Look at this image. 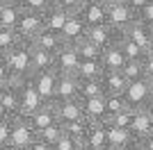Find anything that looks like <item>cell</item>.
<instances>
[{
    "mask_svg": "<svg viewBox=\"0 0 153 150\" xmlns=\"http://www.w3.org/2000/svg\"><path fill=\"white\" fill-rule=\"evenodd\" d=\"M44 105H46V100L41 98V93L37 91L32 77L21 82V116H27V118H30L32 114H37Z\"/></svg>",
    "mask_w": 153,
    "mask_h": 150,
    "instance_id": "obj_5",
    "label": "cell"
},
{
    "mask_svg": "<svg viewBox=\"0 0 153 150\" xmlns=\"http://www.w3.org/2000/svg\"><path fill=\"white\" fill-rule=\"evenodd\" d=\"M5 2H21V0H5Z\"/></svg>",
    "mask_w": 153,
    "mask_h": 150,
    "instance_id": "obj_49",
    "label": "cell"
},
{
    "mask_svg": "<svg viewBox=\"0 0 153 150\" xmlns=\"http://www.w3.org/2000/svg\"><path fill=\"white\" fill-rule=\"evenodd\" d=\"M153 125V107H144V109H135V118L130 125V132H133L135 141H142V139L149 137V130Z\"/></svg>",
    "mask_w": 153,
    "mask_h": 150,
    "instance_id": "obj_14",
    "label": "cell"
},
{
    "mask_svg": "<svg viewBox=\"0 0 153 150\" xmlns=\"http://www.w3.org/2000/svg\"><path fill=\"white\" fill-rule=\"evenodd\" d=\"M85 2H87V0H55V5L66 9L69 14H78L85 7Z\"/></svg>",
    "mask_w": 153,
    "mask_h": 150,
    "instance_id": "obj_40",
    "label": "cell"
},
{
    "mask_svg": "<svg viewBox=\"0 0 153 150\" xmlns=\"http://www.w3.org/2000/svg\"><path fill=\"white\" fill-rule=\"evenodd\" d=\"M62 125H64V130L69 132V134H73L76 139H80V141H82L85 134H87V130H89V125H91V121L87 118V116H80V118L69 121V123H62Z\"/></svg>",
    "mask_w": 153,
    "mask_h": 150,
    "instance_id": "obj_29",
    "label": "cell"
},
{
    "mask_svg": "<svg viewBox=\"0 0 153 150\" xmlns=\"http://www.w3.org/2000/svg\"><path fill=\"white\" fill-rule=\"evenodd\" d=\"M27 150H55V146L46 143L44 139H39V137H37V139H34V143H32V146H30Z\"/></svg>",
    "mask_w": 153,
    "mask_h": 150,
    "instance_id": "obj_43",
    "label": "cell"
},
{
    "mask_svg": "<svg viewBox=\"0 0 153 150\" xmlns=\"http://www.w3.org/2000/svg\"><path fill=\"white\" fill-rule=\"evenodd\" d=\"M30 121H32V125H34L37 132H44V130H48L51 125H57L59 123V114H57L55 102H46L37 114L30 116Z\"/></svg>",
    "mask_w": 153,
    "mask_h": 150,
    "instance_id": "obj_15",
    "label": "cell"
},
{
    "mask_svg": "<svg viewBox=\"0 0 153 150\" xmlns=\"http://www.w3.org/2000/svg\"><path fill=\"white\" fill-rule=\"evenodd\" d=\"M123 96H126V102L130 109L151 107V80L149 77H140V80L128 82V89Z\"/></svg>",
    "mask_w": 153,
    "mask_h": 150,
    "instance_id": "obj_3",
    "label": "cell"
},
{
    "mask_svg": "<svg viewBox=\"0 0 153 150\" xmlns=\"http://www.w3.org/2000/svg\"><path fill=\"white\" fill-rule=\"evenodd\" d=\"M151 107H153V80H151Z\"/></svg>",
    "mask_w": 153,
    "mask_h": 150,
    "instance_id": "obj_48",
    "label": "cell"
},
{
    "mask_svg": "<svg viewBox=\"0 0 153 150\" xmlns=\"http://www.w3.org/2000/svg\"><path fill=\"white\" fill-rule=\"evenodd\" d=\"M55 107H57V114H59V123H69V121H76V118H80V116H85L82 100L80 98L55 100Z\"/></svg>",
    "mask_w": 153,
    "mask_h": 150,
    "instance_id": "obj_20",
    "label": "cell"
},
{
    "mask_svg": "<svg viewBox=\"0 0 153 150\" xmlns=\"http://www.w3.org/2000/svg\"><path fill=\"white\" fill-rule=\"evenodd\" d=\"M80 62H82V57H80L78 48H76L73 43H66V46L57 52V59H55V71H57L59 75H76Z\"/></svg>",
    "mask_w": 153,
    "mask_h": 150,
    "instance_id": "obj_10",
    "label": "cell"
},
{
    "mask_svg": "<svg viewBox=\"0 0 153 150\" xmlns=\"http://www.w3.org/2000/svg\"><path fill=\"white\" fill-rule=\"evenodd\" d=\"M71 14L66 12V9H62V7H57L55 2H53V7L48 9V12H44V23H46V30H53V32H59L62 34L64 25H66V21H69Z\"/></svg>",
    "mask_w": 153,
    "mask_h": 150,
    "instance_id": "obj_23",
    "label": "cell"
},
{
    "mask_svg": "<svg viewBox=\"0 0 153 150\" xmlns=\"http://www.w3.org/2000/svg\"><path fill=\"white\" fill-rule=\"evenodd\" d=\"M21 43L19 34H16V30H12V27H0V55L2 52H9L12 48H16V46Z\"/></svg>",
    "mask_w": 153,
    "mask_h": 150,
    "instance_id": "obj_31",
    "label": "cell"
},
{
    "mask_svg": "<svg viewBox=\"0 0 153 150\" xmlns=\"http://www.w3.org/2000/svg\"><path fill=\"white\" fill-rule=\"evenodd\" d=\"M140 148L142 150H153V137H146L140 141Z\"/></svg>",
    "mask_w": 153,
    "mask_h": 150,
    "instance_id": "obj_45",
    "label": "cell"
},
{
    "mask_svg": "<svg viewBox=\"0 0 153 150\" xmlns=\"http://www.w3.org/2000/svg\"><path fill=\"white\" fill-rule=\"evenodd\" d=\"M101 62L105 66V71H123V66L128 64V57L123 55V50H121V41L103 50Z\"/></svg>",
    "mask_w": 153,
    "mask_h": 150,
    "instance_id": "obj_19",
    "label": "cell"
},
{
    "mask_svg": "<svg viewBox=\"0 0 153 150\" xmlns=\"http://www.w3.org/2000/svg\"><path fill=\"white\" fill-rule=\"evenodd\" d=\"M82 146L94 150H110V137H108V121L105 123H91L87 134L82 139Z\"/></svg>",
    "mask_w": 153,
    "mask_h": 150,
    "instance_id": "obj_12",
    "label": "cell"
},
{
    "mask_svg": "<svg viewBox=\"0 0 153 150\" xmlns=\"http://www.w3.org/2000/svg\"><path fill=\"white\" fill-rule=\"evenodd\" d=\"M121 73L126 75L130 82L140 80V77H146V73H144V62H142V59H128V64L123 66Z\"/></svg>",
    "mask_w": 153,
    "mask_h": 150,
    "instance_id": "obj_33",
    "label": "cell"
},
{
    "mask_svg": "<svg viewBox=\"0 0 153 150\" xmlns=\"http://www.w3.org/2000/svg\"><path fill=\"white\" fill-rule=\"evenodd\" d=\"M133 118H135V109H130V107H128V109L119 112L117 116H112L108 123L117 125V127H130V125H133Z\"/></svg>",
    "mask_w": 153,
    "mask_h": 150,
    "instance_id": "obj_38",
    "label": "cell"
},
{
    "mask_svg": "<svg viewBox=\"0 0 153 150\" xmlns=\"http://www.w3.org/2000/svg\"><path fill=\"white\" fill-rule=\"evenodd\" d=\"M53 2H55V0H21V7L27 9V12L44 14V12H48V9L53 7Z\"/></svg>",
    "mask_w": 153,
    "mask_h": 150,
    "instance_id": "obj_37",
    "label": "cell"
},
{
    "mask_svg": "<svg viewBox=\"0 0 153 150\" xmlns=\"http://www.w3.org/2000/svg\"><path fill=\"white\" fill-rule=\"evenodd\" d=\"M21 114V82L0 84V116H19Z\"/></svg>",
    "mask_w": 153,
    "mask_h": 150,
    "instance_id": "obj_4",
    "label": "cell"
},
{
    "mask_svg": "<svg viewBox=\"0 0 153 150\" xmlns=\"http://www.w3.org/2000/svg\"><path fill=\"white\" fill-rule=\"evenodd\" d=\"M142 62H144V73H146V77H149V80H153V50L144 55Z\"/></svg>",
    "mask_w": 153,
    "mask_h": 150,
    "instance_id": "obj_42",
    "label": "cell"
},
{
    "mask_svg": "<svg viewBox=\"0 0 153 150\" xmlns=\"http://www.w3.org/2000/svg\"><path fill=\"white\" fill-rule=\"evenodd\" d=\"M98 96H105V87H103V80H80V100L87 98H98Z\"/></svg>",
    "mask_w": 153,
    "mask_h": 150,
    "instance_id": "obj_28",
    "label": "cell"
},
{
    "mask_svg": "<svg viewBox=\"0 0 153 150\" xmlns=\"http://www.w3.org/2000/svg\"><path fill=\"white\" fill-rule=\"evenodd\" d=\"M41 30H46L44 14L23 9V16H21L19 25H16V34H19L21 41H34V37H37Z\"/></svg>",
    "mask_w": 153,
    "mask_h": 150,
    "instance_id": "obj_6",
    "label": "cell"
},
{
    "mask_svg": "<svg viewBox=\"0 0 153 150\" xmlns=\"http://www.w3.org/2000/svg\"><path fill=\"white\" fill-rule=\"evenodd\" d=\"M0 150H9V148H0Z\"/></svg>",
    "mask_w": 153,
    "mask_h": 150,
    "instance_id": "obj_51",
    "label": "cell"
},
{
    "mask_svg": "<svg viewBox=\"0 0 153 150\" xmlns=\"http://www.w3.org/2000/svg\"><path fill=\"white\" fill-rule=\"evenodd\" d=\"M12 118H14V116H0V148H9V134H12Z\"/></svg>",
    "mask_w": 153,
    "mask_h": 150,
    "instance_id": "obj_39",
    "label": "cell"
},
{
    "mask_svg": "<svg viewBox=\"0 0 153 150\" xmlns=\"http://www.w3.org/2000/svg\"><path fill=\"white\" fill-rule=\"evenodd\" d=\"M126 2H128L130 7H133V9H135L137 14H140V9H144V7H146L149 2H153V0H126Z\"/></svg>",
    "mask_w": 153,
    "mask_h": 150,
    "instance_id": "obj_44",
    "label": "cell"
},
{
    "mask_svg": "<svg viewBox=\"0 0 153 150\" xmlns=\"http://www.w3.org/2000/svg\"><path fill=\"white\" fill-rule=\"evenodd\" d=\"M123 37L133 39L144 52H151V50H153V27H151V25H146L144 21H140V18L123 32Z\"/></svg>",
    "mask_w": 153,
    "mask_h": 150,
    "instance_id": "obj_11",
    "label": "cell"
},
{
    "mask_svg": "<svg viewBox=\"0 0 153 150\" xmlns=\"http://www.w3.org/2000/svg\"><path fill=\"white\" fill-rule=\"evenodd\" d=\"M73 98H80V80L76 75H59L55 100H73Z\"/></svg>",
    "mask_w": 153,
    "mask_h": 150,
    "instance_id": "obj_24",
    "label": "cell"
},
{
    "mask_svg": "<svg viewBox=\"0 0 153 150\" xmlns=\"http://www.w3.org/2000/svg\"><path fill=\"white\" fill-rule=\"evenodd\" d=\"M87 39H89L91 43H96L101 50H105V48H110V46L119 43L123 39V34L119 30H114L112 25H108V23H98V25H89Z\"/></svg>",
    "mask_w": 153,
    "mask_h": 150,
    "instance_id": "obj_7",
    "label": "cell"
},
{
    "mask_svg": "<svg viewBox=\"0 0 153 150\" xmlns=\"http://www.w3.org/2000/svg\"><path fill=\"white\" fill-rule=\"evenodd\" d=\"M32 43L37 46V48H44L48 50V52H53V55H57L59 50L66 46V41H64V37L59 34V32H53V30H41L34 37V41Z\"/></svg>",
    "mask_w": 153,
    "mask_h": 150,
    "instance_id": "obj_17",
    "label": "cell"
},
{
    "mask_svg": "<svg viewBox=\"0 0 153 150\" xmlns=\"http://www.w3.org/2000/svg\"><path fill=\"white\" fill-rule=\"evenodd\" d=\"M87 30H89L87 21H85L80 14H71L66 25H64V30H62V37H64L66 43H78L80 39L87 37Z\"/></svg>",
    "mask_w": 153,
    "mask_h": 150,
    "instance_id": "obj_13",
    "label": "cell"
},
{
    "mask_svg": "<svg viewBox=\"0 0 153 150\" xmlns=\"http://www.w3.org/2000/svg\"><path fill=\"white\" fill-rule=\"evenodd\" d=\"M82 112L91 123H105L108 121V100H105V96L82 100Z\"/></svg>",
    "mask_w": 153,
    "mask_h": 150,
    "instance_id": "obj_16",
    "label": "cell"
},
{
    "mask_svg": "<svg viewBox=\"0 0 153 150\" xmlns=\"http://www.w3.org/2000/svg\"><path fill=\"white\" fill-rule=\"evenodd\" d=\"M137 18H140V16H137V12H135L128 2H121V5H114V7H110V9H108V25H112V27H114V30H119L121 34H123V32H126Z\"/></svg>",
    "mask_w": 153,
    "mask_h": 150,
    "instance_id": "obj_9",
    "label": "cell"
},
{
    "mask_svg": "<svg viewBox=\"0 0 153 150\" xmlns=\"http://www.w3.org/2000/svg\"><path fill=\"white\" fill-rule=\"evenodd\" d=\"M103 87H105V96H112V93H126L128 89V77L121 73V71H105L103 73Z\"/></svg>",
    "mask_w": 153,
    "mask_h": 150,
    "instance_id": "obj_22",
    "label": "cell"
},
{
    "mask_svg": "<svg viewBox=\"0 0 153 150\" xmlns=\"http://www.w3.org/2000/svg\"><path fill=\"white\" fill-rule=\"evenodd\" d=\"M108 137H110V148H119V146H128V143H140V141H135L130 127H117L112 123H108Z\"/></svg>",
    "mask_w": 153,
    "mask_h": 150,
    "instance_id": "obj_27",
    "label": "cell"
},
{
    "mask_svg": "<svg viewBox=\"0 0 153 150\" xmlns=\"http://www.w3.org/2000/svg\"><path fill=\"white\" fill-rule=\"evenodd\" d=\"M32 41H21L16 48L0 55V84L2 82H23L34 75L32 71Z\"/></svg>",
    "mask_w": 153,
    "mask_h": 150,
    "instance_id": "obj_1",
    "label": "cell"
},
{
    "mask_svg": "<svg viewBox=\"0 0 153 150\" xmlns=\"http://www.w3.org/2000/svg\"><path fill=\"white\" fill-rule=\"evenodd\" d=\"M105 100H108V121L112 118V116H117L119 112L128 109V102H126V96H123V93L105 96Z\"/></svg>",
    "mask_w": 153,
    "mask_h": 150,
    "instance_id": "obj_32",
    "label": "cell"
},
{
    "mask_svg": "<svg viewBox=\"0 0 153 150\" xmlns=\"http://www.w3.org/2000/svg\"><path fill=\"white\" fill-rule=\"evenodd\" d=\"M32 82L37 91L41 93V98L46 102H55L57 98V84H59V73L55 68L53 71H41V73H34L32 75Z\"/></svg>",
    "mask_w": 153,
    "mask_h": 150,
    "instance_id": "obj_8",
    "label": "cell"
},
{
    "mask_svg": "<svg viewBox=\"0 0 153 150\" xmlns=\"http://www.w3.org/2000/svg\"><path fill=\"white\" fill-rule=\"evenodd\" d=\"M73 46L78 48V52H80V57H82V59H101V57H103V50L98 48L96 43H91L87 37L80 39V41H78V43H73Z\"/></svg>",
    "mask_w": 153,
    "mask_h": 150,
    "instance_id": "obj_30",
    "label": "cell"
},
{
    "mask_svg": "<svg viewBox=\"0 0 153 150\" xmlns=\"http://www.w3.org/2000/svg\"><path fill=\"white\" fill-rule=\"evenodd\" d=\"M137 16H140V21H144L146 25H151V27H153V2H149L144 9H140Z\"/></svg>",
    "mask_w": 153,
    "mask_h": 150,
    "instance_id": "obj_41",
    "label": "cell"
},
{
    "mask_svg": "<svg viewBox=\"0 0 153 150\" xmlns=\"http://www.w3.org/2000/svg\"><path fill=\"white\" fill-rule=\"evenodd\" d=\"M103 73H105V66L101 59H82L76 77L78 80H98V77H103Z\"/></svg>",
    "mask_w": 153,
    "mask_h": 150,
    "instance_id": "obj_25",
    "label": "cell"
},
{
    "mask_svg": "<svg viewBox=\"0 0 153 150\" xmlns=\"http://www.w3.org/2000/svg\"><path fill=\"white\" fill-rule=\"evenodd\" d=\"M39 137V132L34 130V125L27 116H14L12 118V134H9V150H27L34 139Z\"/></svg>",
    "mask_w": 153,
    "mask_h": 150,
    "instance_id": "obj_2",
    "label": "cell"
},
{
    "mask_svg": "<svg viewBox=\"0 0 153 150\" xmlns=\"http://www.w3.org/2000/svg\"><path fill=\"white\" fill-rule=\"evenodd\" d=\"M110 150H142L140 143H128V146H119V148H110Z\"/></svg>",
    "mask_w": 153,
    "mask_h": 150,
    "instance_id": "obj_46",
    "label": "cell"
},
{
    "mask_svg": "<svg viewBox=\"0 0 153 150\" xmlns=\"http://www.w3.org/2000/svg\"><path fill=\"white\" fill-rule=\"evenodd\" d=\"M64 125L62 123H57V125H51L48 130H44V132H39V139H44L46 143H51V146H55L59 141V139L64 137Z\"/></svg>",
    "mask_w": 153,
    "mask_h": 150,
    "instance_id": "obj_34",
    "label": "cell"
},
{
    "mask_svg": "<svg viewBox=\"0 0 153 150\" xmlns=\"http://www.w3.org/2000/svg\"><path fill=\"white\" fill-rule=\"evenodd\" d=\"M80 16L87 21V25H98V23H108V7L101 0H87L85 7L80 9Z\"/></svg>",
    "mask_w": 153,
    "mask_h": 150,
    "instance_id": "obj_18",
    "label": "cell"
},
{
    "mask_svg": "<svg viewBox=\"0 0 153 150\" xmlns=\"http://www.w3.org/2000/svg\"><path fill=\"white\" fill-rule=\"evenodd\" d=\"M121 50H123V55H126L128 59H144V55H146L133 39H128V37L121 39Z\"/></svg>",
    "mask_w": 153,
    "mask_h": 150,
    "instance_id": "obj_35",
    "label": "cell"
},
{
    "mask_svg": "<svg viewBox=\"0 0 153 150\" xmlns=\"http://www.w3.org/2000/svg\"><path fill=\"white\" fill-rule=\"evenodd\" d=\"M55 59L57 55H53L44 48H32V71L34 73H41V71H53L55 68Z\"/></svg>",
    "mask_w": 153,
    "mask_h": 150,
    "instance_id": "obj_26",
    "label": "cell"
},
{
    "mask_svg": "<svg viewBox=\"0 0 153 150\" xmlns=\"http://www.w3.org/2000/svg\"><path fill=\"white\" fill-rule=\"evenodd\" d=\"M82 150H94V148H87V146H82Z\"/></svg>",
    "mask_w": 153,
    "mask_h": 150,
    "instance_id": "obj_50",
    "label": "cell"
},
{
    "mask_svg": "<svg viewBox=\"0 0 153 150\" xmlns=\"http://www.w3.org/2000/svg\"><path fill=\"white\" fill-rule=\"evenodd\" d=\"M21 16H23L21 2H5V0H0V27H12V30H16Z\"/></svg>",
    "mask_w": 153,
    "mask_h": 150,
    "instance_id": "obj_21",
    "label": "cell"
},
{
    "mask_svg": "<svg viewBox=\"0 0 153 150\" xmlns=\"http://www.w3.org/2000/svg\"><path fill=\"white\" fill-rule=\"evenodd\" d=\"M101 2H103L105 7H108V9H110V7H114V5H121V2H126V0H101Z\"/></svg>",
    "mask_w": 153,
    "mask_h": 150,
    "instance_id": "obj_47",
    "label": "cell"
},
{
    "mask_svg": "<svg viewBox=\"0 0 153 150\" xmlns=\"http://www.w3.org/2000/svg\"><path fill=\"white\" fill-rule=\"evenodd\" d=\"M55 150H82V141L76 139L73 134H69V132H64V137L55 143Z\"/></svg>",
    "mask_w": 153,
    "mask_h": 150,
    "instance_id": "obj_36",
    "label": "cell"
}]
</instances>
